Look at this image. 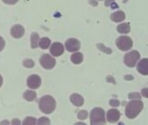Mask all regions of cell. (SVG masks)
I'll return each mask as SVG.
<instances>
[{"label": "cell", "mask_w": 148, "mask_h": 125, "mask_svg": "<svg viewBox=\"0 0 148 125\" xmlns=\"http://www.w3.org/2000/svg\"><path fill=\"white\" fill-rule=\"evenodd\" d=\"M3 2L6 5H15L18 2V0H3Z\"/></svg>", "instance_id": "26"}, {"label": "cell", "mask_w": 148, "mask_h": 125, "mask_svg": "<svg viewBox=\"0 0 148 125\" xmlns=\"http://www.w3.org/2000/svg\"><path fill=\"white\" fill-rule=\"evenodd\" d=\"M128 97L132 100H135V99H140V94L139 93H130Z\"/></svg>", "instance_id": "24"}, {"label": "cell", "mask_w": 148, "mask_h": 125, "mask_svg": "<svg viewBox=\"0 0 148 125\" xmlns=\"http://www.w3.org/2000/svg\"><path fill=\"white\" fill-rule=\"evenodd\" d=\"M144 104L140 99H135L127 103L125 107V115L129 119L135 118L143 109Z\"/></svg>", "instance_id": "1"}, {"label": "cell", "mask_w": 148, "mask_h": 125, "mask_svg": "<svg viewBox=\"0 0 148 125\" xmlns=\"http://www.w3.org/2000/svg\"><path fill=\"white\" fill-rule=\"evenodd\" d=\"M90 118L92 125H102L106 123V114L101 108H94L91 111Z\"/></svg>", "instance_id": "3"}, {"label": "cell", "mask_w": 148, "mask_h": 125, "mask_svg": "<svg viewBox=\"0 0 148 125\" xmlns=\"http://www.w3.org/2000/svg\"><path fill=\"white\" fill-rule=\"evenodd\" d=\"M84 59V56H83V54L80 53V52H75V53H73L71 56V62H73L74 65H79L82 62Z\"/></svg>", "instance_id": "15"}, {"label": "cell", "mask_w": 148, "mask_h": 125, "mask_svg": "<svg viewBox=\"0 0 148 125\" xmlns=\"http://www.w3.org/2000/svg\"><path fill=\"white\" fill-rule=\"evenodd\" d=\"M65 49L70 52H76L80 49V42L76 38H69L65 42Z\"/></svg>", "instance_id": "7"}, {"label": "cell", "mask_w": 148, "mask_h": 125, "mask_svg": "<svg viewBox=\"0 0 148 125\" xmlns=\"http://www.w3.org/2000/svg\"><path fill=\"white\" fill-rule=\"evenodd\" d=\"M38 122L36 121V119L34 117H32V116H28L26 117L24 122H23V124H36Z\"/></svg>", "instance_id": "20"}, {"label": "cell", "mask_w": 148, "mask_h": 125, "mask_svg": "<svg viewBox=\"0 0 148 125\" xmlns=\"http://www.w3.org/2000/svg\"><path fill=\"white\" fill-rule=\"evenodd\" d=\"M140 58V55L138 53V51L137 50H132L127 54L125 55L124 56V62L125 65L130 68H132L136 65V64L138 62V61Z\"/></svg>", "instance_id": "4"}, {"label": "cell", "mask_w": 148, "mask_h": 125, "mask_svg": "<svg viewBox=\"0 0 148 125\" xmlns=\"http://www.w3.org/2000/svg\"><path fill=\"white\" fill-rule=\"evenodd\" d=\"M31 46L32 49H36L39 46V36L36 32H33L31 36Z\"/></svg>", "instance_id": "17"}, {"label": "cell", "mask_w": 148, "mask_h": 125, "mask_svg": "<svg viewBox=\"0 0 148 125\" xmlns=\"http://www.w3.org/2000/svg\"><path fill=\"white\" fill-rule=\"evenodd\" d=\"M64 48L61 43H54L50 48V52L54 56H60L64 53Z\"/></svg>", "instance_id": "9"}, {"label": "cell", "mask_w": 148, "mask_h": 125, "mask_svg": "<svg viewBox=\"0 0 148 125\" xmlns=\"http://www.w3.org/2000/svg\"><path fill=\"white\" fill-rule=\"evenodd\" d=\"M141 94H142V96H143L144 97L148 98V88H144V89H142Z\"/></svg>", "instance_id": "27"}, {"label": "cell", "mask_w": 148, "mask_h": 125, "mask_svg": "<svg viewBox=\"0 0 148 125\" xmlns=\"http://www.w3.org/2000/svg\"><path fill=\"white\" fill-rule=\"evenodd\" d=\"M41 85V78L38 75H31L27 79V86L32 90L38 89Z\"/></svg>", "instance_id": "8"}, {"label": "cell", "mask_w": 148, "mask_h": 125, "mask_svg": "<svg viewBox=\"0 0 148 125\" xmlns=\"http://www.w3.org/2000/svg\"><path fill=\"white\" fill-rule=\"evenodd\" d=\"M11 34L14 38H21L25 35V28L20 24H15L11 29Z\"/></svg>", "instance_id": "12"}, {"label": "cell", "mask_w": 148, "mask_h": 125, "mask_svg": "<svg viewBox=\"0 0 148 125\" xmlns=\"http://www.w3.org/2000/svg\"><path fill=\"white\" fill-rule=\"evenodd\" d=\"M99 1H102V0H99Z\"/></svg>", "instance_id": "32"}, {"label": "cell", "mask_w": 148, "mask_h": 125, "mask_svg": "<svg viewBox=\"0 0 148 125\" xmlns=\"http://www.w3.org/2000/svg\"><path fill=\"white\" fill-rule=\"evenodd\" d=\"M137 70L140 74L144 76L148 75V58H143L138 62Z\"/></svg>", "instance_id": "10"}, {"label": "cell", "mask_w": 148, "mask_h": 125, "mask_svg": "<svg viewBox=\"0 0 148 125\" xmlns=\"http://www.w3.org/2000/svg\"><path fill=\"white\" fill-rule=\"evenodd\" d=\"M37 123L38 124H50L51 122H50V120L47 117H45L44 116V117H40Z\"/></svg>", "instance_id": "23"}, {"label": "cell", "mask_w": 148, "mask_h": 125, "mask_svg": "<svg viewBox=\"0 0 148 125\" xmlns=\"http://www.w3.org/2000/svg\"><path fill=\"white\" fill-rule=\"evenodd\" d=\"M51 44V40L48 37H42L39 40V47L43 50L48 49Z\"/></svg>", "instance_id": "19"}, {"label": "cell", "mask_w": 148, "mask_h": 125, "mask_svg": "<svg viewBox=\"0 0 148 125\" xmlns=\"http://www.w3.org/2000/svg\"><path fill=\"white\" fill-rule=\"evenodd\" d=\"M2 84H3V77L1 75H0V87L2 86Z\"/></svg>", "instance_id": "30"}, {"label": "cell", "mask_w": 148, "mask_h": 125, "mask_svg": "<svg viewBox=\"0 0 148 125\" xmlns=\"http://www.w3.org/2000/svg\"><path fill=\"white\" fill-rule=\"evenodd\" d=\"M70 100L71 102V103L76 106V107H80L84 104V98L81 95L79 94H76L74 93L72 95H71L70 96Z\"/></svg>", "instance_id": "13"}, {"label": "cell", "mask_w": 148, "mask_h": 125, "mask_svg": "<svg viewBox=\"0 0 148 125\" xmlns=\"http://www.w3.org/2000/svg\"><path fill=\"white\" fill-rule=\"evenodd\" d=\"M12 123H18V124H19V123H20V122H19V121H18V120H15V121H13V122H12Z\"/></svg>", "instance_id": "31"}, {"label": "cell", "mask_w": 148, "mask_h": 125, "mask_svg": "<svg viewBox=\"0 0 148 125\" xmlns=\"http://www.w3.org/2000/svg\"><path fill=\"white\" fill-rule=\"evenodd\" d=\"M40 65L46 70H51L56 65V60L49 54H44L40 57Z\"/></svg>", "instance_id": "6"}, {"label": "cell", "mask_w": 148, "mask_h": 125, "mask_svg": "<svg viewBox=\"0 0 148 125\" xmlns=\"http://www.w3.org/2000/svg\"><path fill=\"white\" fill-rule=\"evenodd\" d=\"M98 47H102L103 49H100V50H104V51H106V53H111L112 52V50H110V49H108V48H105L102 44H98Z\"/></svg>", "instance_id": "29"}, {"label": "cell", "mask_w": 148, "mask_h": 125, "mask_svg": "<svg viewBox=\"0 0 148 125\" xmlns=\"http://www.w3.org/2000/svg\"><path fill=\"white\" fill-rule=\"evenodd\" d=\"M125 18V14L124 12L122 11H118L114 13H112L111 15V19L113 21V22H116V23H119V22H122L124 21Z\"/></svg>", "instance_id": "14"}, {"label": "cell", "mask_w": 148, "mask_h": 125, "mask_svg": "<svg viewBox=\"0 0 148 125\" xmlns=\"http://www.w3.org/2000/svg\"><path fill=\"white\" fill-rule=\"evenodd\" d=\"M23 96H24V98H25V100H27V101H29V102H32V101H34V100L36 99L37 94H36V92L33 91V90H26V91L24 93Z\"/></svg>", "instance_id": "18"}, {"label": "cell", "mask_w": 148, "mask_h": 125, "mask_svg": "<svg viewBox=\"0 0 148 125\" xmlns=\"http://www.w3.org/2000/svg\"><path fill=\"white\" fill-rule=\"evenodd\" d=\"M132 40L131 37H127V36H122L119 37V38H117L116 40V45L117 47L121 50L122 51H126L129 50L132 48Z\"/></svg>", "instance_id": "5"}, {"label": "cell", "mask_w": 148, "mask_h": 125, "mask_svg": "<svg viewBox=\"0 0 148 125\" xmlns=\"http://www.w3.org/2000/svg\"><path fill=\"white\" fill-rule=\"evenodd\" d=\"M117 31L121 34H127L131 31V26L128 23H123V24H120L119 25H118Z\"/></svg>", "instance_id": "16"}, {"label": "cell", "mask_w": 148, "mask_h": 125, "mask_svg": "<svg viewBox=\"0 0 148 125\" xmlns=\"http://www.w3.org/2000/svg\"><path fill=\"white\" fill-rule=\"evenodd\" d=\"M110 105L112 107H118L119 105V101L116 99H112L110 100Z\"/></svg>", "instance_id": "25"}, {"label": "cell", "mask_w": 148, "mask_h": 125, "mask_svg": "<svg viewBox=\"0 0 148 125\" xmlns=\"http://www.w3.org/2000/svg\"><path fill=\"white\" fill-rule=\"evenodd\" d=\"M5 40L3 39V37H0V51H2V50H3V49L5 48Z\"/></svg>", "instance_id": "28"}, {"label": "cell", "mask_w": 148, "mask_h": 125, "mask_svg": "<svg viewBox=\"0 0 148 125\" xmlns=\"http://www.w3.org/2000/svg\"><path fill=\"white\" fill-rule=\"evenodd\" d=\"M39 109L45 114H51L55 110L56 101L55 99L49 95L44 96L39 100Z\"/></svg>", "instance_id": "2"}, {"label": "cell", "mask_w": 148, "mask_h": 125, "mask_svg": "<svg viewBox=\"0 0 148 125\" xmlns=\"http://www.w3.org/2000/svg\"><path fill=\"white\" fill-rule=\"evenodd\" d=\"M88 116V112L86 110H80L78 113V118L80 120H86Z\"/></svg>", "instance_id": "21"}, {"label": "cell", "mask_w": 148, "mask_h": 125, "mask_svg": "<svg viewBox=\"0 0 148 125\" xmlns=\"http://www.w3.org/2000/svg\"><path fill=\"white\" fill-rule=\"evenodd\" d=\"M106 118H107V121L111 123H113V122H116L119 120L120 118V112L116 109H109L107 111V115H106Z\"/></svg>", "instance_id": "11"}, {"label": "cell", "mask_w": 148, "mask_h": 125, "mask_svg": "<svg viewBox=\"0 0 148 125\" xmlns=\"http://www.w3.org/2000/svg\"><path fill=\"white\" fill-rule=\"evenodd\" d=\"M23 65H24V66L26 67V68H32V67L35 65L34 62H33L32 59H26V60H25L24 62H23Z\"/></svg>", "instance_id": "22"}]
</instances>
